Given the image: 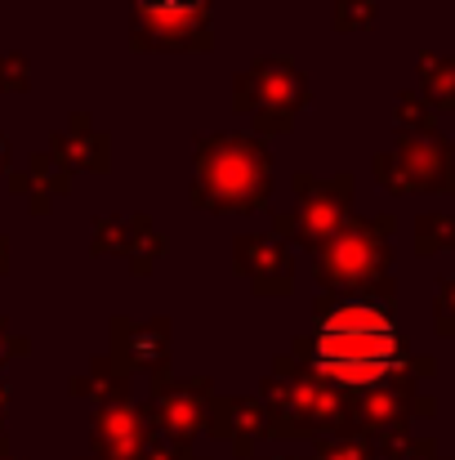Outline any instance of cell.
<instances>
[{
	"instance_id": "1",
	"label": "cell",
	"mask_w": 455,
	"mask_h": 460,
	"mask_svg": "<svg viewBox=\"0 0 455 460\" xmlns=\"http://www.w3.org/2000/svg\"><path fill=\"white\" fill-rule=\"evenodd\" d=\"M312 353H317V371H326L339 385H380L398 367L402 340L384 308L339 305L321 322Z\"/></svg>"
},
{
	"instance_id": "2",
	"label": "cell",
	"mask_w": 455,
	"mask_h": 460,
	"mask_svg": "<svg viewBox=\"0 0 455 460\" xmlns=\"http://www.w3.org/2000/svg\"><path fill=\"white\" fill-rule=\"evenodd\" d=\"M429 85H433V94H438V99H447V103L455 108V58H447L442 67H433Z\"/></svg>"
},
{
	"instance_id": "3",
	"label": "cell",
	"mask_w": 455,
	"mask_h": 460,
	"mask_svg": "<svg viewBox=\"0 0 455 460\" xmlns=\"http://www.w3.org/2000/svg\"><path fill=\"white\" fill-rule=\"evenodd\" d=\"M438 317H447V331H455V287H447V296L438 300Z\"/></svg>"
}]
</instances>
